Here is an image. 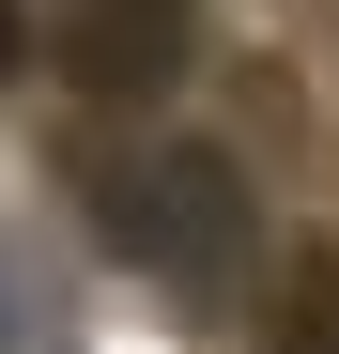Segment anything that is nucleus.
<instances>
[{
	"label": "nucleus",
	"mask_w": 339,
	"mask_h": 354,
	"mask_svg": "<svg viewBox=\"0 0 339 354\" xmlns=\"http://www.w3.org/2000/svg\"><path fill=\"white\" fill-rule=\"evenodd\" d=\"M46 62V0H0V77H31Z\"/></svg>",
	"instance_id": "obj_3"
},
{
	"label": "nucleus",
	"mask_w": 339,
	"mask_h": 354,
	"mask_svg": "<svg viewBox=\"0 0 339 354\" xmlns=\"http://www.w3.org/2000/svg\"><path fill=\"white\" fill-rule=\"evenodd\" d=\"M46 31H62V77L108 108L185 93V62H201V0H46Z\"/></svg>",
	"instance_id": "obj_2"
},
{
	"label": "nucleus",
	"mask_w": 339,
	"mask_h": 354,
	"mask_svg": "<svg viewBox=\"0 0 339 354\" xmlns=\"http://www.w3.org/2000/svg\"><path fill=\"white\" fill-rule=\"evenodd\" d=\"M77 201H93V247L124 262V277H154L170 308H232L247 262H262V185H247V154H216V139L93 154Z\"/></svg>",
	"instance_id": "obj_1"
},
{
	"label": "nucleus",
	"mask_w": 339,
	"mask_h": 354,
	"mask_svg": "<svg viewBox=\"0 0 339 354\" xmlns=\"http://www.w3.org/2000/svg\"><path fill=\"white\" fill-rule=\"evenodd\" d=\"M309 354H339V292H324V308H309Z\"/></svg>",
	"instance_id": "obj_4"
}]
</instances>
